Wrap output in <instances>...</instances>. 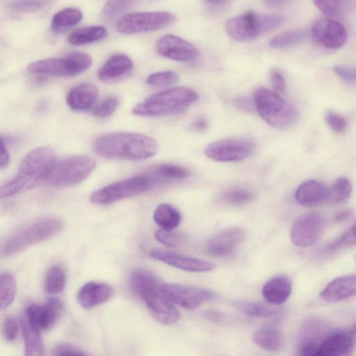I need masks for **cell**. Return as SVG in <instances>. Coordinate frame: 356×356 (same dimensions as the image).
I'll return each mask as SVG.
<instances>
[{"label": "cell", "instance_id": "484cf974", "mask_svg": "<svg viewBox=\"0 0 356 356\" xmlns=\"http://www.w3.org/2000/svg\"><path fill=\"white\" fill-rule=\"evenodd\" d=\"M327 188L317 180H307L301 184L295 192V200L305 207H316L325 201Z\"/></svg>", "mask_w": 356, "mask_h": 356}, {"label": "cell", "instance_id": "ac0fdd59", "mask_svg": "<svg viewBox=\"0 0 356 356\" xmlns=\"http://www.w3.org/2000/svg\"><path fill=\"white\" fill-rule=\"evenodd\" d=\"M354 330L336 331L323 339L314 356H353Z\"/></svg>", "mask_w": 356, "mask_h": 356}, {"label": "cell", "instance_id": "f35d334b", "mask_svg": "<svg viewBox=\"0 0 356 356\" xmlns=\"http://www.w3.org/2000/svg\"><path fill=\"white\" fill-rule=\"evenodd\" d=\"M305 38V33L299 29H292L281 33L270 41L273 49H283L296 45Z\"/></svg>", "mask_w": 356, "mask_h": 356}, {"label": "cell", "instance_id": "7402d4cb", "mask_svg": "<svg viewBox=\"0 0 356 356\" xmlns=\"http://www.w3.org/2000/svg\"><path fill=\"white\" fill-rule=\"evenodd\" d=\"M113 293V288L107 284L90 282L80 288L76 298L79 305L88 309L108 300Z\"/></svg>", "mask_w": 356, "mask_h": 356}, {"label": "cell", "instance_id": "7bdbcfd3", "mask_svg": "<svg viewBox=\"0 0 356 356\" xmlns=\"http://www.w3.org/2000/svg\"><path fill=\"white\" fill-rule=\"evenodd\" d=\"M120 99L117 96H109L100 102L93 109V115L99 118L111 115L118 108Z\"/></svg>", "mask_w": 356, "mask_h": 356}, {"label": "cell", "instance_id": "ab89813d", "mask_svg": "<svg viewBox=\"0 0 356 356\" xmlns=\"http://www.w3.org/2000/svg\"><path fill=\"white\" fill-rule=\"evenodd\" d=\"M355 244V225L342 233L338 238L330 242L325 248L327 254L337 252L347 247H351Z\"/></svg>", "mask_w": 356, "mask_h": 356}, {"label": "cell", "instance_id": "5bb4252c", "mask_svg": "<svg viewBox=\"0 0 356 356\" xmlns=\"http://www.w3.org/2000/svg\"><path fill=\"white\" fill-rule=\"evenodd\" d=\"M326 225L324 216L312 211L299 216L291 229L292 242L299 247L313 245L323 234Z\"/></svg>", "mask_w": 356, "mask_h": 356}, {"label": "cell", "instance_id": "681fc988", "mask_svg": "<svg viewBox=\"0 0 356 356\" xmlns=\"http://www.w3.org/2000/svg\"><path fill=\"white\" fill-rule=\"evenodd\" d=\"M270 81L275 92L282 93L286 88V80L282 73L277 69H272L270 72Z\"/></svg>", "mask_w": 356, "mask_h": 356}, {"label": "cell", "instance_id": "7dc6e473", "mask_svg": "<svg viewBox=\"0 0 356 356\" xmlns=\"http://www.w3.org/2000/svg\"><path fill=\"white\" fill-rule=\"evenodd\" d=\"M314 3L322 13L334 16L341 14L346 2L343 1H314Z\"/></svg>", "mask_w": 356, "mask_h": 356}, {"label": "cell", "instance_id": "1f68e13d", "mask_svg": "<svg viewBox=\"0 0 356 356\" xmlns=\"http://www.w3.org/2000/svg\"><path fill=\"white\" fill-rule=\"evenodd\" d=\"M153 218L157 225L166 230H173L181 220L180 212L172 205L166 203L156 207Z\"/></svg>", "mask_w": 356, "mask_h": 356}, {"label": "cell", "instance_id": "c3c4849f", "mask_svg": "<svg viewBox=\"0 0 356 356\" xmlns=\"http://www.w3.org/2000/svg\"><path fill=\"white\" fill-rule=\"evenodd\" d=\"M335 74L344 82L349 84L355 83V69L354 67L346 65H334L333 68Z\"/></svg>", "mask_w": 356, "mask_h": 356}, {"label": "cell", "instance_id": "f546056e", "mask_svg": "<svg viewBox=\"0 0 356 356\" xmlns=\"http://www.w3.org/2000/svg\"><path fill=\"white\" fill-rule=\"evenodd\" d=\"M147 173L153 177L159 185L169 181L184 179L190 176L188 169L172 163L156 165L149 170Z\"/></svg>", "mask_w": 356, "mask_h": 356}, {"label": "cell", "instance_id": "d6986e66", "mask_svg": "<svg viewBox=\"0 0 356 356\" xmlns=\"http://www.w3.org/2000/svg\"><path fill=\"white\" fill-rule=\"evenodd\" d=\"M149 255L174 268L186 271L209 272L216 268L215 264L209 261L162 250L153 249L149 252Z\"/></svg>", "mask_w": 356, "mask_h": 356}, {"label": "cell", "instance_id": "4fadbf2b", "mask_svg": "<svg viewBox=\"0 0 356 356\" xmlns=\"http://www.w3.org/2000/svg\"><path fill=\"white\" fill-rule=\"evenodd\" d=\"M161 290L174 305L194 309L215 298V294L206 289L178 284L162 283Z\"/></svg>", "mask_w": 356, "mask_h": 356}, {"label": "cell", "instance_id": "8d00e7d4", "mask_svg": "<svg viewBox=\"0 0 356 356\" xmlns=\"http://www.w3.org/2000/svg\"><path fill=\"white\" fill-rule=\"evenodd\" d=\"M66 276L63 268L59 266L51 267L44 279V290L50 294L61 292L65 285Z\"/></svg>", "mask_w": 356, "mask_h": 356}, {"label": "cell", "instance_id": "cb8c5ba5", "mask_svg": "<svg viewBox=\"0 0 356 356\" xmlns=\"http://www.w3.org/2000/svg\"><path fill=\"white\" fill-rule=\"evenodd\" d=\"M134 63L127 55L115 54L108 58L99 68L97 76L104 82H111L128 74L133 69Z\"/></svg>", "mask_w": 356, "mask_h": 356}, {"label": "cell", "instance_id": "52a82bcc", "mask_svg": "<svg viewBox=\"0 0 356 356\" xmlns=\"http://www.w3.org/2000/svg\"><path fill=\"white\" fill-rule=\"evenodd\" d=\"M159 185L147 173L116 181L95 191L90 201L96 204L106 205L124 198L140 195Z\"/></svg>", "mask_w": 356, "mask_h": 356}, {"label": "cell", "instance_id": "6f0895ef", "mask_svg": "<svg viewBox=\"0 0 356 356\" xmlns=\"http://www.w3.org/2000/svg\"><path fill=\"white\" fill-rule=\"evenodd\" d=\"M204 316L209 320L214 323H222L225 318L222 313L212 310L207 311Z\"/></svg>", "mask_w": 356, "mask_h": 356}, {"label": "cell", "instance_id": "4316f807", "mask_svg": "<svg viewBox=\"0 0 356 356\" xmlns=\"http://www.w3.org/2000/svg\"><path fill=\"white\" fill-rule=\"evenodd\" d=\"M292 284L285 276H276L267 281L262 288V295L269 303L280 305L285 302L290 296Z\"/></svg>", "mask_w": 356, "mask_h": 356}, {"label": "cell", "instance_id": "6da1fadb", "mask_svg": "<svg viewBox=\"0 0 356 356\" xmlns=\"http://www.w3.org/2000/svg\"><path fill=\"white\" fill-rule=\"evenodd\" d=\"M56 163V154L51 147L32 149L22 159L15 176L0 186V198L26 191L47 181Z\"/></svg>", "mask_w": 356, "mask_h": 356}, {"label": "cell", "instance_id": "f5cc1de1", "mask_svg": "<svg viewBox=\"0 0 356 356\" xmlns=\"http://www.w3.org/2000/svg\"><path fill=\"white\" fill-rule=\"evenodd\" d=\"M234 106L239 111L252 113L254 111V105L253 100L252 101L248 97L238 96L233 99Z\"/></svg>", "mask_w": 356, "mask_h": 356}, {"label": "cell", "instance_id": "7c38bea8", "mask_svg": "<svg viewBox=\"0 0 356 356\" xmlns=\"http://www.w3.org/2000/svg\"><path fill=\"white\" fill-rule=\"evenodd\" d=\"M254 149V143L248 139L227 138L208 144L204 154L218 162H235L249 157Z\"/></svg>", "mask_w": 356, "mask_h": 356}, {"label": "cell", "instance_id": "f1b7e54d", "mask_svg": "<svg viewBox=\"0 0 356 356\" xmlns=\"http://www.w3.org/2000/svg\"><path fill=\"white\" fill-rule=\"evenodd\" d=\"M21 327L24 341V356H44L40 330L32 325L22 314Z\"/></svg>", "mask_w": 356, "mask_h": 356}, {"label": "cell", "instance_id": "277c9868", "mask_svg": "<svg viewBox=\"0 0 356 356\" xmlns=\"http://www.w3.org/2000/svg\"><path fill=\"white\" fill-rule=\"evenodd\" d=\"M198 98L193 89L181 86L156 92L134 106L132 113L138 116L156 117L183 112Z\"/></svg>", "mask_w": 356, "mask_h": 356}, {"label": "cell", "instance_id": "f907efd6", "mask_svg": "<svg viewBox=\"0 0 356 356\" xmlns=\"http://www.w3.org/2000/svg\"><path fill=\"white\" fill-rule=\"evenodd\" d=\"M54 356H90L84 351L70 344L63 343L59 345L56 350Z\"/></svg>", "mask_w": 356, "mask_h": 356}, {"label": "cell", "instance_id": "83f0119b", "mask_svg": "<svg viewBox=\"0 0 356 356\" xmlns=\"http://www.w3.org/2000/svg\"><path fill=\"white\" fill-rule=\"evenodd\" d=\"M252 339L258 346L270 352L279 350L282 344L281 330L274 324H265L258 327Z\"/></svg>", "mask_w": 356, "mask_h": 356}, {"label": "cell", "instance_id": "7a4b0ae2", "mask_svg": "<svg viewBox=\"0 0 356 356\" xmlns=\"http://www.w3.org/2000/svg\"><path fill=\"white\" fill-rule=\"evenodd\" d=\"M92 148L104 158L137 161L154 156L159 147L156 141L149 136L114 132L97 137L92 143Z\"/></svg>", "mask_w": 356, "mask_h": 356}, {"label": "cell", "instance_id": "f6af8a7d", "mask_svg": "<svg viewBox=\"0 0 356 356\" xmlns=\"http://www.w3.org/2000/svg\"><path fill=\"white\" fill-rule=\"evenodd\" d=\"M48 3L43 1H15L11 2L9 7L17 13H29L40 10Z\"/></svg>", "mask_w": 356, "mask_h": 356}, {"label": "cell", "instance_id": "4dcf8cb0", "mask_svg": "<svg viewBox=\"0 0 356 356\" xmlns=\"http://www.w3.org/2000/svg\"><path fill=\"white\" fill-rule=\"evenodd\" d=\"M107 36L106 29L99 25L82 27L72 31L67 37L69 43L83 45L93 43Z\"/></svg>", "mask_w": 356, "mask_h": 356}, {"label": "cell", "instance_id": "e0dca14e", "mask_svg": "<svg viewBox=\"0 0 356 356\" xmlns=\"http://www.w3.org/2000/svg\"><path fill=\"white\" fill-rule=\"evenodd\" d=\"M156 49L162 56L177 61L193 60L199 55V51L195 45L172 34L161 37L156 42Z\"/></svg>", "mask_w": 356, "mask_h": 356}, {"label": "cell", "instance_id": "680465c9", "mask_svg": "<svg viewBox=\"0 0 356 356\" xmlns=\"http://www.w3.org/2000/svg\"><path fill=\"white\" fill-rule=\"evenodd\" d=\"M353 214L352 209H346L339 211L334 216L336 222H342L348 220Z\"/></svg>", "mask_w": 356, "mask_h": 356}, {"label": "cell", "instance_id": "d590c367", "mask_svg": "<svg viewBox=\"0 0 356 356\" xmlns=\"http://www.w3.org/2000/svg\"><path fill=\"white\" fill-rule=\"evenodd\" d=\"M255 198L253 192L242 188L235 187L225 191L220 197V200L230 205H244L252 202Z\"/></svg>", "mask_w": 356, "mask_h": 356}, {"label": "cell", "instance_id": "60d3db41", "mask_svg": "<svg viewBox=\"0 0 356 356\" xmlns=\"http://www.w3.org/2000/svg\"><path fill=\"white\" fill-rule=\"evenodd\" d=\"M179 80L177 72L171 70L157 72L149 74L147 78V83L153 87L163 88L170 86Z\"/></svg>", "mask_w": 356, "mask_h": 356}, {"label": "cell", "instance_id": "9f6ffc18", "mask_svg": "<svg viewBox=\"0 0 356 356\" xmlns=\"http://www.w3.org/2000/svg\"><path fill=\"white\" fill-rule=\"evenodd\" d=\"M190 127L195 131H204L208 127V122L206 119L200 118L193 121Z\"/></svg>", "mask_w": 356, "mask_h": 356}, {"label": "cell", "instance_id": "ffe728a7", "mask_svg": "<svg viewBox=\"0 0 356 356\" xmlns=\"http://www.w3.org/2000/svg\"><path fill=\"white\" fill-rule=\"evenodd\" d=\"M246 236L245 231L241 227L227 228L208 241L207 250L216 257L229 256L244 242Z\"/></svg>", "mask_w": 356, "mask_h": 356}, {"label": "cell", "instance_id": "d4e9b609", "mask_svg": "<svg viewBox=\"0 0 356 356\" xmlns=\"http://www.w3.org/2000/svg\"><path fill=\"white\" fill-rule=\"evenodd\" d=\"M323 325L318 321H309L303 327L296 356H314L323 339Z\"/></svg>", "mask_w": 356, "mask_h": 356}, {"label": "cell", "instance_id": "2e32d148", "mask_svg": "<svg viewBox=\"0 0 356 356\" xmlns=\"http://www.w3.org/2000/svg\"><path fill=\"white\" fill-rule=\"evenodd\" d=\"M63 309L62 302L58 298H49L42 305H29L23 315L26 320L40 330L51 327L60 316Z\"/></svg>", "mask_w": 356, "mask_h": 356}, {"label": "cell", "instance_id": "8992f818", "mask_svg": "<svg viewBox=\"0 0 356 356\" xmlns=\"http://www.w3.org/2000/svg\"><path fill=\"white\" fill-rule=\"evenodd\" d=\"M284 21L282 15L261 14L252 10L227 19L225 29L233 39L249 42L259 38L280 26Z\"/></svg>", "mask_w": 356, "mask_h": 356}, {"label": "cell", "instance_id": "8fae6325", "mask_svg": "<svg viewBox=\"0 0 356 356\" xmlns=\"http://www.w3.org/2000/svg\"><path fill=\"white\" fill-rule=\"evenodd\" d=\"M175 19V16L168 12L130 13L118 19L116 29L123 34L157 31L170 26Z\"/></svg>", "mask_w": 356, "mask_h": 356}, {"label": "cell", "instance_id": "836d02e7", "mask_svg": "<svg viewBox=\"0 0 356 356\" xmlns=\"http://www.w3.org/2000/svg\"><path fill=\"white\" fill-rule=\"evenodd\" d=\"M352 191L353 186L350 179L346 177H339L327 188L325 201L332 204L343 202L349 198Z\"/></svg>", "mask_w": 356, "mask_h": 356}, {"label": "cell", "instance_id": "b9f144b4", "mask_svg": "<svg viewBox=\"0 0 356 356\" xmlns=\"http://www.w3.org/2000/svg\"><path fill=\"white\" fill-rule=\"evenodd\" d=\"M156 239L162 244L169 247H177L182 245L186 240V236L174 230L160 229L154 234Z\"/></svg>", "mask_w": 356, "mask_h": 356}, {"label": "cell", "instance_id": "d6a6232c", "mask_svg": "<svg viewBox=\"0 0 356 356\" xmlns=\"http://www.w3.org/2000/svg\"><path fill=\"white\" fill-rule=\"evenodd\" d=\"M83 18L81 11L76 8H67L56 13L51 20V29L62 33L76 25Z\"/></svg>", "mask_w": 356, "mask_h": 356}, {"label": "cell", "instance_id": "db71d44e", "mask_svg": "<svg viewBox=\"0 0 356 356\" xmlns=\"http://www.w3.org/2000/svg\"><path fill=\"white\" fill-rule=\"evenodd\" d=\"M228 4V1H206L205 7L210 15H218L227 9Z\"/></svg>", "mask_w": 356, "mask_h": 356}, {"label": "cell", "instance_id": "11a10c76", "mask_svg": "<svg viewBox=\"0 0 356 356\" xmlns=\"http://www.w3.org/2000/svg\"><path fill=\"white\" fill-rule=\"evenodd\" d=\"M9 159L10 156L7 148L3 140L0 139V169H4L7 167Z\"/></svg>", "mask_w": 356, "mask_h": 356}, {"label": "cell", "instance_id": "30bf717a", "mask_svg": "<svg viewBox=\"0 0 356 356\" xmlns=\"http://www.w3.org/2000/svg\"><path fill=\"white\" fill-rule=\"evenodd\" d=\"M96 165V161L88 156H70L56 163L47 181L56 186H74L86 179Z\"/></svg>", "mask_w": 356, "mask_h": 356}, {"label": "cell", "instance_id": "5b68a950", "mask_svg": "<svg viewBox=\"0 0 356 356\" xmlns=\"http://www.w3.org/2000/svg\"><path fill=\"white\" fill-rule=\"evenodd\" d=\"M252 100L259 115L272 127L289 129L298 118V111L292 103L266 88H257Z\"/></svg>", "mask_w": 356, "mask_h": 356}, {"label": "cell", "instance_id": "74e56055", "mask_svg": "<svg viewBox=\"0 0 356 356\" xmlns=\"http://www.w3.org/2000/svg\"><path fill=\"white\" fill-rule=\"evenodd\" d=\"M16 282L13 275H0V310L6 309L14 300L16 293Z\"/></svg>", "mask_w": 356, "mask_h": 356}, {"label": "cell", "instance_id": "44dd1931", "mask_svg": "<svg viewBox=\"0 0 356 356\" xmlns=\"http://www.w3.org/2000/svg\"><path fill=\"white\" fill-rule=\"evenodd\" d=\"M355 291V275H343L329 282L321 292L320 298L325 302H338L354 296Z\"/></svg>", "mask_w": 356, "mask_h": 356}, {"label": "cell", "instance_id": "e575fe53", "mask_svg": "<svg viewBox=\"0 0 356 356\" xmlns=\"http://www.w3.org/2000/svg\"><path fill=\"white\" fill-rule=\"evenodd\" d=\"M233 305L241 312L255 317L267 318L277 313L274 309L258 302L238 300L233 302Z\"/></svg>", "mask_w": 356, "mask_h": 356}, {"label": "cell", "instance_id": "9a60e30c", "mask_svg": "<svg viewBox=\"0 0 356 356\" xmlns=\"http://www.w3.org/2000/svg\"><path fill=\"white\" fill-rule=\"evenodd\" d=\"M311 33L315 41L331 49L341 47L347 40V32L343 25L330 17H321L314 21Z\"/></svg>", "mask_w": 356, "mask_h": 356}, {"label": "cell", "instance_id": "91938a15", "mask_svg": "<svg viewBox=\"0 0 356 356\" xmlns=\"http://www.w3.org/2000/svg\"><path fill=\"white\" fill-rule=\"evenodd\" d=\"M288 1H265L264 3L265 5L268 7H277L280 6L282 5H284V3H286Z\"/></svg>", "mask_w": 356, "mask_h": 356}, {"label": "cell", "instance_id": "3957f363", "mask_svg": "<svg viewBox=\"0 0 356 356\" xmlns=\"http://www.w3.org/2000/svg\"><path fill=\"white\" fill-rule=\"evenodd\" d=\"M131 286L145 303L152 316L159 323L170 325L178 322L180 314L161 290V282L152 272L136 270L131 275Z\"/></svg>", "mask_w": 356, "mask_h": 356}, {"label": "cell", "instance_id": "603a6c76", "mask_svg": "<svg viewBox=\"0 0 356 356\" xmlns=\"http://www.w3.org/2000/svg\"><path fill=\"white\" fill-rule=\"evenodd\" d=\"M97 97V88L92 83H83L73 87L68 92L66 102L72 110L86 111L94 106Z\"/></svg>", "mask_w": 356, "mask_h": 356}, {"label": "cell", "instance_id": "9c48e42d", "mask_svg": "<svg viewBox=\"0 0 356 356\" xmlns=\"http://www.w3.org/2000/svg\"><path fill=\"white\" fill-rule=\"evenodd\" d=\"M91 57L83 52H72L61 58H49L31 63L27 70L35 74L56 76H72L87 70Z\"/></svg>", "mask_w": 356, "mask_h": 356}, {"label": "cell", "instance_id": "bcb514c9", "mask_svg": "<svg viewBox=\"0 0 356 356\" xmlns=\"http://www.w3.org/2000/svg\"><path fill=\"white\" fill-rule=\"evenodd\" d=\"M325 120L330 129L337 134H343L347 129L348 123L346 118L334 111H327L325 115Z\"/></svg>", "mask_w": 356, "mask_h": 356}, {"label": "cell", "instance_id": "ba28073f", "mask_svg": "<svg viewBox=\"0 0 356 356\" xmlns=\"http://www.w3.org/2000/svg\"><path fill=\"white\" fill-rule=\"evenodd\" d=\"M62 227L60 220L44 218L24 227L15 232L4 247L6 255L19 253L26 248L43 241L56 234Z\"/></svg>", "mask_w": 356, "mask_h": 356}, {"label": "cell", "instance_id": "816d5d0a", "mask_svg": "<svg viewBox=\"0 0 356 356\" xmlns=\"http://www.w3.org/2000/svg\"><path fill=\"white\" fill-rule=\"evenodd\" d=\"M18 327L16 320L14 318H7L3 323V334L5 338L12 341L15 339L17 335Z\"/></svg>", "mask_w": 356, "mask_h": 356}, {"label": "cell", "instance_id": "ee69618b", "mask_svg": "<svg viewBox=\"0 0 356 356\" xmlns=\"http://www.w3.org/2000/svg\"><path fill=\"white\" fill-rule=\"evenodd\" d=\"M134 3L132 1H111L106 3L102 15L105 19H111L116 15L129 8Z\"/></svg>", "mask_w": 356, "mask_h": 356}]
</instances>
